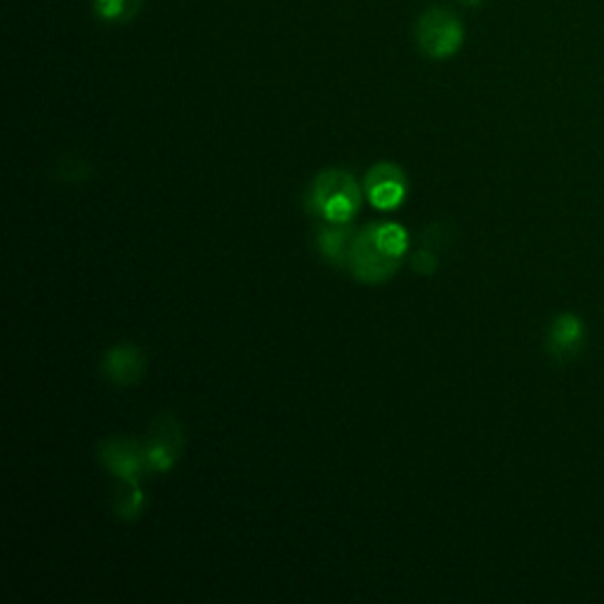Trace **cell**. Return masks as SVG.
<instances>
[{
    "label": "cell",
    "mask_w": 604,
    "mask_h": 604,
    "mask_svg": "<svg viewBox=\"0 0 604 604\" xmlns=\"http://www.w3.org/2000/svg\"><path fill=\"white\" fill-rule=\"evenodd\" d=\"M406 251L409 234L402 224H369L352 239L348 272L361 284H385L400 269Z\"/></svg>",
    "instance_id": "obj_1"
},
{
    "label": "cell",
    "mask_w": 604,
    "mask_h": 604,
    "mask_svg": "<svg viewBox=\"0 0 604 604\" xmlns=\"http://www.w3.org/2000/svg\"><path fill=\"white\" fill-rule=\"evenodd\" d=\"M305 209L324 222L352 224L361 209V189L352 172L326 168L317 172L305 197Z\"/></svg>",
    "instance_id": "obj_2"
},
{
    "label": "cell",
    "mask_w": 604,
    "mask_h": 604,
    "mask_svg": "<svg viewBox=\"0 0 604 604\" xmlns=\"http://www.w3.org/2000/svg\"><path fill=\"white\" fill-rule=\"evenodd\" d=\"M463 24L454 12L446 8H430L421 14L416 27V41L423 55L430 60L454 57L463 45Z\"/></svg>",
    "instance_id": "obj_3"
},
{
    "label": "cell",
    "mask_w": 604,
    "mask_h": 604,
    "mask_svg": "<svg viewBox=\"0 0 604 604\" xmlns=\"http://www.w3.org/2000/svg\"><path fill=\"white\" fill-rule=\"evenodd\" d=\"M184 430L176 413H159L149 427V439L145 442V458L149 473H170L184 452Z\"/></svg>",
    "instance_id": "obj_4"
},
{
    "label": "cell",
    "mask_w": 604,
    "mask_h": 604,
    "mask_svg": "<svg viewBox=\"0 0 604 604\" xmlns=\"http://www.w3.org/2000/svg\"><path fill=\"white\" fill-rule=\"evenodd\" d=\"M97 458L105 465L107 473L116 479L142 481L149 473V465L145 458V444L126 439V437H109L99 444Z\"/></svg>",
    "instance_id": "obj_5"
},
{
    "label": "cell",
    "mask_w": 604,
    "mask_h": 604,
    "mask_svg": "<svg viewBox=\"0 0 604 604\" xmlns=\"http://www.w3.org/2000/svg\"><path fill=\"white\" fill-rule=\"evenodd\" d=\"M364 192L378 211H394L406 201L409 180L402 166L381 161L369 168L364 178Z\"/></svg>",
    "instance_id": "obj_6"
},
{
    "label": "cell",
    "mask_w": 604,
    "mask_h": 604,
    "mask_svg": "<svg viewBox=\"0 0 604 604\" xmlns=\"http://www.w3.org/2000/svg\"><path fill=\"white\" fill-rule=\"evenodd\" d=\"M102 378L116 388L137 385L147 373V354L137 345H114L102 357Z\"/></svg>",
    "instance_id": "obj_7"
},
{
    "label": "cell",
    "mask_w": 604,
    "mask_h": 604,
    "mask_svg": "<svg viewBox=\"0 0 604 604\" xmlns=\"http://www.w3.org/2000/svg\"><path fill=\"white\" fill-rule=\"evenodd\" d=\"M354 230L350 224H333L324 222L315 232V246L326 263L336 269H348V255L354 239Z\"/></svg>",
    "instance_id": "obj_8"
},
{
    "label": "cell",
    "mask_w": 604,
    "mask_h": 604,
    "mask_svg": "<svg viewBox=\"0 0 604 604\" xmlns=\"http://www.w3.org/2000/svg\"><path fill=\"white\" fill-rule=\"evenodd\" d=\"M112 506L120 520L126 522L137 520V517H140L147 508V494L142 491V481L118 479V485L112 494Z\"/></svg>",
    "instance_id": "obj_9"
},
{
    "label": "cell",
    "mask_w": 604,
    "mask_h": 604,
    "mask_svg": "<svg viewBox=\"0 0 604 604\" xmlns=\"http://www.w3.org/2000/svg\"><path fill=\"white\" fill-rule=\"evenodd\" d=\"M581 340H583V329H581V321L574 317L555 319V324H552V329H550V338H548L552 354H558V357L574 354L579 350Z\"/></svg>",
    "instance_id": "obj_10"
},
{
    "label": "cell",
    "mask_w": 604,
    "mask_h": 604,
    "mask_svg": "<svg viewBox=\"0 0 604 604\" xmlns=\"http://www.w3.org/2000/svg\"><path fill=\"white\" fill-rule=\"evenodd\" d=\"M142 10V0H95V12L105 22H130Z\"/></svg>",
    "instance_id": "obj_11"
},
{
    "label": "cell",
    "mask_w": 604,
    "mask_h": 604,
    "mask_svg": "<svg viewBox=\"0 0 604 604\" xmlns=\"http://www.w3.org/2000/svg\"><path fill=\"white\" fill-rule=\"evenodd\" d=\"M413 269H416L418 274H435L437 272V255L433 253V248H421L416 255H413Z\"/></svg>",
    "instance_id": "obj_12"
},
{
    "label": "cell",
    "mask_w": 604,
    "mask_h": 604,
    "mask_svg": "<svg viewBox=\"0 0 604 604\" xmlns=\"http://www.w3.org/2000/svg\"><path fill=\"white\" fill-rule=\"evenodd\" d=\"M463 3L465 6H477V3H481V0H463Z\"/></svg>",
    "instance_id": "obj_13"
}]
</instances>
